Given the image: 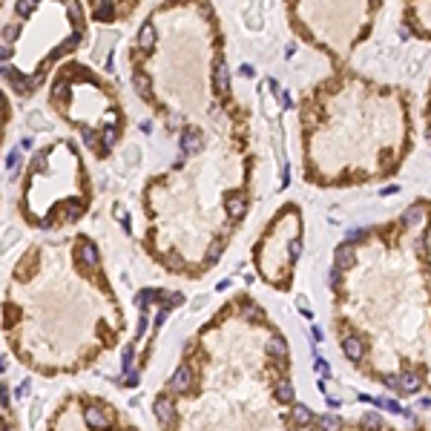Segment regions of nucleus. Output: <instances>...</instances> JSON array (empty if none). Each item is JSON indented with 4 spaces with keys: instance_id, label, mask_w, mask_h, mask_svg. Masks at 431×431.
<instances>
[{
    "instance_id": "obj_1",
    "label": "nucleus",
    "mask_w": 431,
    "mask_h": 431,
    "mask_svg": "<svg viewBox=\"0 0 431 431\" xmlns=\"http://www.w3.org/2000/svg\"><path fill=\"white\" fill-rule=\"evenodd\" d=\"M201 150H204V135H201V129L184 126V132H181V153L193 155V153H201Z\"/></svg>"
},
{
    "instance_id": "obj_2",
    "label": "nucleus",
    "mask_w": 431,
    "mask_h": 431,
    "mask_svg": "<svg viewBox=\"0 0 431 431\" xmlns=\"http://www.w3.org/2000/svg\"><path fill=\"white\" fill-rule=\"evenodd\" d=\"M213 87H216V95H224L230 92V69H227V63L221 61H216V72H213Z\"/></svg>"
},
{
    "instance_id": "obj_3",
    "label": "nucleus",
    "mask_w": 431,
    "mask_h": 431,
    "mask_svg": "<svg viewBox=\"0 0 431 431\" xmlns=\"http://www.w3.org/2000/svg\"><path fill=\"white\" fill-rule=\"evenodd\" d=\"M84 417H87V426L95 431H107L112 423H109V417L98 408V405H87V411H84Z\"/></svg>"
},
{
    "instance_id": "obj_4",
    "label": "nucleus",
    "mask_w": 431,
    "mask_h": 431,
    "mask_svg": "<svg viewBox=\"0 0 431 431\" xmlns=\"http://www.w3.org/2000/svg\"><path fill=\"white\" fill-rule=\"evenodd\" d=\"M193 385V371L187 368V365H181V368H176V374H173V379H170V391H176V394H184L187 388Z\"/></svg>"
},
{
    "instance_id": "obj_5",
    "label": "nucleus",
    "mask_w": 431,
    "mask_h": 431,
    "mask_svg": "<svg viewBox=\"0 0 431 431\" xmlns=\"http://www.w3.org/2000/svg\"><path fill=\"white\" fill-rule=\"evenodd\" d=\"M342 351H345V357H348V359L359 362V359H362V354H365V345H362V339H359V337H345V339H342Z\"/></svg>"
},
{
    "instance_id": "obj_6",
    "label": "nucleus",
    "mask_w": 431,
    "mask_h": 431,
    "mask_svg": "<svg viewBox=\"0 0 431 431\" xmlns=\"http://www.w3.org/2000/svg\"><path fill=\"white\" fill-rule=\"evenodd\" d=\"M397 382H400V391H405V394H417V391H420V385H423L420 374H414V371L400 374V377H397Z\"/></svg>"
},
{
    "instance_id": "obj_7",
    "label": "nucleus",
    "mask_w": 431,
    "mask_h": 431,
    "mask_svg": "<svg viewBox=\"0 0 431 431\" xmlns=\"http://www.w3.org/2000/svg\"><path fill=\"white\" fill-rule=\"evenodd\" d=\"M153 411L161 423H173V417H176V408H173V402L167 400V397H158L155 405H153Z\"/></svg>"
},
{
    "instance_id": "obj_8",
    "label": "nucleus",
    "mask_w": 431,
    "mask_h": 431,
    "mask_svg": "<svg viewBox=\"0 0 431 431\" xmlns=\"http://www.w3.org/2000/svg\"><path fill=\"white\" fill-rule=\"evenodd\" d=\"M247 210V198L242 193H233V196H227V213L233 216V218H242Z\"/></svg>"
},
{
    "instance_id": "obj_9",
    "label": "nucleus",
    "mask_w": 431,
    "mask_h": 431,
    "mask_svg": "<svg viewBox=\"0 0 431 431\" xmlns=\"http://www.w3.org/2000/svg\"><path fill=\"white\" fill-rule=\"evenodd\" d=\"M158 299H167V293H164V290H155V287H144V290H138V296H135V302H138L141 308L153 305Z\"/></svg>"
},
{
    "instance_id": "obj_10",
    "label": "nucleus",
    "mask_w": 431,
    "mask_h": 431,
    "mask_svg": "<svg viewBox=\"0 0 431 431\" xmlns=\"http://www.w3.org/2000/svg\"><path fill=\"white\" fill-rule=\"evenodd\" d=\"M78 256H81V262L84 265H98V250H95V245H90V242H81L78 245Z\"/></svg>"
},
{
    "instance_id": "obj_11",
    "label": "nucleus",
    "mask_w": 431,
    "mask_h": 431,
    "mask_svg": "<svg viewBox=\"0 0 431 431\" xmlns=\"http://www.w3.org/2000/svg\"><path fill=\"white\" fill-rule=\"evenodd\" d=\"M153 43H155V26L153 23H144L141 32H138V46L141 49H153Z\"/></svg>"
},
{
    "instance_id": "obj_12",
    "label": "nucleus",
    "mask_w": 431,
    "mask_h": 431,
    "mask_svg": "<svg viewBox=\"0 0 431 431\" xmlns=\"http://www.w3.org/2000/svg\"><path fill=\"white\" fill-rule=\"evenodd\" d=\"M354 265V247L351 245H342L337 250V270H342V268H351Z\"/></svg>"
},
{
    "instance_id": "obj_13",
    "label": "nucleus",
    "mask_w": 431,
    "mask_h": 431,
    "mask_svg": "<svg viewBox=\"0 0 431 431\" xmlns=\"http://www.w3.org/2000/svg\"><path fill=\"white\" fill-rule=\"evenodd\" d=\"M115 18V6L112 3H98L92 9V20H112Z\"/></svg>"
},
{
    "instance_id": "obj_14",
    "label": "nucleus",
    "mask_w": 431,
    "mask_h": 431,
    "mask_svg": "<svg viewBox=\"0 0 431 431\" xmlns=\"http://www.w3.org/2000/svg\"><path fill=\"white\" fill-rule=\"evenodd\" d=\"M423 218H426L423 207H411V210L402 213V224H405V227H414V224H423Z\"/></svg>"
},
{
    "instance_id": "obj_15",
    "label": "nucleus",
    "mask_w": 431,
    "mask_h": 431,
    "mask_svg": "<svg viewBox=\"0 0 431 431\" xmlns=\"http://www.w3.org/2000/svg\"><path fill=\"white\" fill-rule=\"evenodd\" d=\"M276 397H279V402H290L293 400V385H290L287 379H279L276 382Z\"/></svg>"
},
{
    "instance_id": "obj_16",
    "label": "nucleus",
    "mask_w": 431,
    "mask_h": 431,
    "mask_svg": "<svg viewBox=\"0 0 431 431\" xmlns=\"http://www.w3.org/2000/svg\"><path fill=\"white\" fill-rule=\"evenodd\" d=\"M132 87H135V92L138 95H150V78L144 75V72H135V78H132Z\"/></svg>"
},
{
    "instance_id": "obj_17",
    "label": "nucleus",
    "mask_w": 431,
    "mask_h": 431,
    "mask_svg": "<svg viewBox=\"0 0 431 431\" xmlns=\"http://www.w3.org/2000/svg\"><path fill=\"white\" fill-rule=\"evenodd\" d=\"M268 351H270L276 359H285V354H287V345H285V339H282V337H273L270 342H268Z\"/></svg>"
},
{
    "instance_id": "obj_18",
    "label": "nucleus",
    "mask_w": 431,
    "mask_h": 431,
    "mask_svg": "<svg viewBox=\"0 0 431 431\" xmlns=\"http://www.w3.org/2000/svg\"><path fill=\"white\" fill-rule=\"evenodd\" d=\"M310 417H313V414H310L308 405H296V408H293V423H296V426H308Z\"/></svg>"
},
{
    "instance_id": "obj_19",
    "label": "nucleus",
    "mask_w": 431,
    "mask_h": 431,
    "mask_svg": "<svg viewBox=\"0 0 431 431\" xmlns=\"http://www.w3.org/2000/svg\"><path fill=\"white\" fill-rule=\"evenodd\" d=\"M322 431H342V417L325 414V417H322Z\"/></svg>"
},
{
    "instance_id": "obj_20",
    "label": "nucleus",
    "mask_w": 431,
    "mask_h": 431,
    "mask_svg": "<svg viewBox=\"0 0 431 431\" xmlns=\"http://www.w3.org/2000/svg\"><path fill=\"white\" fill-rule=\"evenodd\" d=\"M12 84H15V90H18L20 95H32V90H35V84H32V81H26V78H20V75H18Z\"/></svg>"
},
{
    "instance_id": "obj_21",
    "label": "nucleus",
    "mask_w": 431,
    "mask_h": 431,
    "mask_svg": "<svg viewBox=\"0 0 431 431\" xmlns=\"http://www.w3.org/2000/svg\"><path fill=\"white\" fill-rule=\"evenodd\" d=\"M112 144H115V129H112V126H107V129H104V147H101V153L107 155V150H109Z\"/></svg>"
},
{
    "instance_id": "obj_22",
    "label": "nucleus",
    "mask_w": 431,
    "mask_h": 431,
    "mask_svg": "<svg viewBox=\"0 0 431 431\" xmlns=\"http://www.w3.org/2000/svg\"><path fill=\"white\" fill-rule=\"evenodd\" d=\"M179 305H184V296H181V293H170V296H167V302H164V308H167V310L179 308Z\"/></svg>"
},
{
    "instance_id": "obj_23",
    "label": "nucleus",
    "mask_w": 431,
    "mask_h": 431,
    "mask_svg": "<svg viewBox=\"0 0 431 431\" xmlns=\"http://www.w3.org/2000/svg\"><path fill=\"white\" fill-rule=\"evenodd\" d=\"M362 426L368 431H377L379 429V414H368V417H362Z\"/></svg>"
},
{
    "instance_id": "obj_24",
    "label": "nucleus",
    "mask_w": 431,
    "mask_h": 431,
    "mask_svg": "<svg viewBox=\"0 0 431 431\" xmlns=\"http://www.w3.org/2000/svg\"><path fill=\"white\" fill-rule=\"evenodd\" d=\"M138 379H141V377H138V371H135V368H126V377H124L121 382L132 388V385H138Z\"/></svg>"
},
{
    "instance_id": "obj_25",
    "label": "nucleus",
    "mask_w": 431,
    "mask_h": 431,
    "mask_svg": "<svg viewBox=\"0 0 431 431\" xmlns=\"http://www.w3.org/2000/svg\"><path fill=\"white\" fill-rule=\"evenodd\" d=\"M52 98H55V101L66 98V81H55V87H52Z\"/></svg>"
},
{
    "instance_id": "obj_26",
    "label": "nucleus",
    "mask_w": 431,
    "mask_h": 431,
    "mask_svg": "<svg viewBox=\"0 0 431 431\" xmlns=\"http://www.w3.org/2000/svg\"><path fill=\"white\" fill-rule=\"evenodd\" d=\"M66 15H69V18L81 26V6H78V3H69V6H66Z\"/></svg>"
},
{
    "instance_id": "obj_27",
    "label": "nucleus",
    "mask_w": 431,
    "mask_h": 431,
    "mask_svg": "<svg viewBox=\"0 0 431 431\" xmlns=\"http://www.w3.org/2000/svg\"><path fill=\"white\" fill-rule=\"evenodd\" d=\"M18 35H20V26H18V23H9V26L3 29V37H6V40H18Z\"/></svg>"
},
{
    "instance_id": "obj_28",
    "label": "nucleus",
    "mask_w": 431,
    "mask_h": 431,
    "mask_svg": "<svg viewBox=\"0 0 431 431\" xmlns=\"http://www.w3.org/2000/svg\"><path fill=\"white\" fill-rule=\"evenodd\" d=\"M245 316H247V319H265V313H262V308H259V305H247V308H245Z\"/></svg>"
},
{
    "instance_id": "obj_29",
    "label": "nucleus",
    "mask_w": 431,
    "mask_h": 431,
    "mask_svg": "<svg viewBox=\"0 0 431 431\" xmlns=\"http://www.w3.org/2000/svg\"><path fill=\"white\" fill-rule=\"evenodd\" d=\"M15 9H18V15H20V18H26V15H32V12H35V3H18Z\"/></svg>"
},
{
    "instance_id": "obj_30",
    "label": "nucleus",
    "mask_w": 431,
    "mask_h": 431,
    "mask_svg": "<svg viewBox=\"0 0 431 431\" xmlns=\"http://www.w3.org/2000/svg\"><path fill=\"white\" fill-rule=\"evenodd\" d=\"M18 164H20V147H18V150H12V153H9V164H6V167H9V170H15V167H18Z\"/></svg>"
},
{
    "instance_id": "obj_31",
    "label": "nucleus",
    "mask_w": 431,
    "mask_h": 431,
    "mask_svg": "<svg viewBox=\"0 0 431 431\" xmlns=\"http://www.w3.org/2000/svg\"><path fill=\"white\" fill-rule=\"evenodd\" d=\"M287 250H290V259H299V256H302V242H299V239H293Z\"/></svg>"
},
{
    "instance_id": "obj_32",
    "label": "nucleus",
    "mask_w": 431,
    "mask_h": 431,
    "mask_svg": "<svg viewBox=\"0 0 431 431\" xmlns=\"http://www.w3.org/2000/svg\"><path fill=\"white\" fill-rule=\"evenodd\" d=\"M221 250H224V242H213L210 250H207V256H210V259H218V253H221Z\"/></svg>"
},
{
    "instance_id": "obj_33",
    "label": "nucleus",
    "mask_w": 431,
    "mask_h": 431,
    "mask_svg": "<svg viewBox=\"0 0 431 431\" xmlns=\"http://www.w3.org/2000/svg\"><path fill=\"white\" fill-rule=\"evenodd\" d=\"M316 371L322 374V379H328V377H331V368H328V362H325V359H316Z\"/></svg>"
},
{
    "instance_id": "obj_34",
    "label": "nucleus",
    "mask_w": 431,
    "mask_h": 431,
    "mask_svg": "<svg viewBox=\"0 0 431 431\" xmlns=\"http://www.w3.org/2000/svg\"><path fill=\"white\" fill-rule=\"evenodd\" d=\"M32 391V382L29 379H23V382H20V385H18V397H20V400H23V397H26V394H29Z\"/></svg>"
},
{
    "instance_id": "obj_35",
    "label": "nucleus",
    "mask_w": 431,
    "mask_h": 431,
    "mask_svg": "<svg viewBox=\"0 0 431 431\" xmlns=\"http://www.w3.org/2000/svg\"><path fill=\"white\" fill-rule=\"evenodd\" d=\"M365 236V230H348V245H354V242H359Z\"/></svg>"
},
{
    "instance_id": "obj_36",
    "label": "nucleus",
    "mask_w": 431,
    "mask_h": 431,
    "mask_svg": "<svg viewBox=\"0 0 431 431\" xmlns=\"http://www.w3.org/2000/svg\"><path fill=\"white\" fill-rule=\"evenodd\" d=\"M6 58H12V49L9 46H0V61H6Z\"/></svg>"
},
{
    "instance_id": "obj_37",
    "label": "nucleus",
    "mask_w": 431,
    "mask_h": 431,
    "mask_svg": "<svg viewBox=\"0 0 431 431\" xmlns=\"http://www.w3.org/2000/svg\"><path fill=\"white\" fill-rule=\"evenodd\" d=\"M6 400H9V388L0 382V402H6Z\"/></svg>"
},
{
    "instance_id": "obj_38",
    "label": "nucleus",
    "mask_w": 431,
    "mask_h": 431,
    "mask_svg": "<svg viewBox=\"0 0 431 431\" xmlns=\"http://www.w3.org/2000/svg\"><path fill=\"white\" fill-rule=\"evenodd\" d=\"M15 239H18V236H15V233H9V236H6V242H3V245H0V250H6V247L12 245V242H15Z\"/></svg>"
},
{
    "instance_id": "obj_39",
    "label": "nucleus",
    "mask_w": 431,
    "mask_h": 431,
    "mask_svg": "<svg viewBox=\"0 0 431 431\" xmlns=\"http://www.w3.org/2000/svg\"><path fill=\"white\" fill-rule=\"evenodd\" d=\"M32 126H35V129H40V126H43V121H40V115H37V112L32 115Z\"/></svg>"
},
{
    "instance_id": "obj_40",
    "label": "nucleus",
    "mask_w": 431,
    "mask_h": 431,
    "mask_svg": "<svg viewBox=\"0 0 431 431\" xmlns=\"http://www.w3.org/2000/svg\"><path fill=\"white\" fill-rule=\"evenodd\" d=\"M385 385H391V388H400V382H397V377H385Z\"/></svg>"
},
{
    "instance_id": "obj_41",
    "label": "nucleus",
    "mask_w": 431,
    "mask_h": 431,
    "mask_svg": "<svg viewBox=\"0 0 431 431\" xmlns=\"http://www.w3.org/2000/svg\"><path fill=\"white\" fill-rule=\"evenodd\" d=\"M118 218H121L124 227H129V218H126V213H124V210H118Z\"/></svg>"
},
{
    "instance_id": "obj_42",
    "label": "nucleus",
    "mask_w": 431,
    "mask_h": 431,
    "mask_svg": "<svg viewBox=\"0 0 431 431\" xmlns=\"http://www.w3.org/2000/svg\"><path fill=\"white\" fill-rule=\"evenodd\" d=\"M6 365H9V359H6V357H0V371H6Z\"/></svg>"
},
{
    "instance_id": "obj_43",
    "label": "nucleus",
    "mask_w": 431,
    "mask_h": 431,
    "mask_svg": "<svg viewBox=\"0 0 431 431\" xmlns=\"http://www.w3.org/2000/svg\"><path fill=\"white\" fill-rule=\"evenodd\" d=\"M0 431H15V429H9V426H6V429H0Z\"/></svg>"
}]
</instances>
